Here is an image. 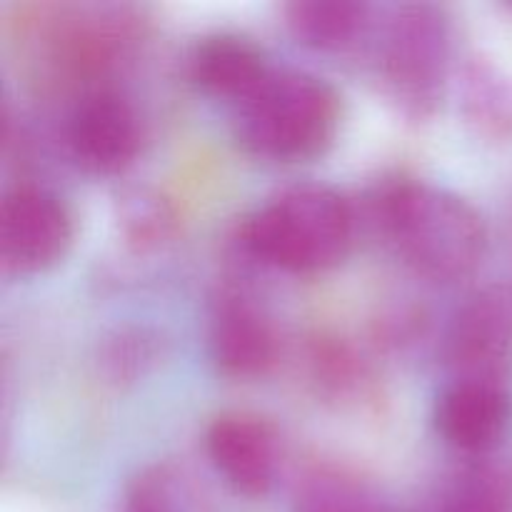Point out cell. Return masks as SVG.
Masks as SVG:
<instances>
[{"label":"cell","instance_id":"cell-3","mask_svg":"<svg viewBox=\"0 0 512 512\" xmlns=\"http://www.w3.org/2000/svg\"><path fill=\"white\" fill-rule=\"evenodd\" d=\"M343 98L325 78L305 70H270L238 105L235 135L258 158L300 163L323 155L338 138Z\"/></svg>","mask_w":512,"mask_h":512},{"label":"cell","instance_id":"cell-12","mask_svg":"<svg viewBox=\"0 0 512 512\" xmlns=\"http://www.w3.org/2000/svg\"><path fill=\"white\" fill-rule=\"evenodd\" d=\"M460 113L478 138H512V88L490 60L468 58L460 70Z\"/></svg>","mask_w":512,"mask_h":512},{"label":"cell","instance_id":"cell-10","mask_svg":"<svg viewBox=\"0 0 512 512\" xmlns=\"http://www.w3.org/2000/svg\"><path fill=\"white\" fill-rule=\"evenodd\" d=\"M210 353L230 378H260L278 358V340L265 315L243 295L218 300L210 323Z\"/></svg>","mask_w":512,"mask_h":512},{"label":"cell","instance_id":"cell-6","mask_svg":"<svg viewBox=\"0 0 512 512\" xmlns=\"http://www.w3.org/2000/svg\"><path fill=\"white\" fill-rule=\"evenodd\" d=\"M455 380L503 385L512 363V285L493 283L470 295L445 338Z\"/></svg>","mask_w":512,"mask_h":512},{"label":"cell","instance_id":"cell-18","mask_svg":"<svg viewBox=\"0 0 512 512\" xmlns=\"http://www.w3.org/2000/svg\"><path fill=\"white\" fill-rule=\"evenodd\" d=\"M123 512H173L163 475L143 473L138 480H133L125 493Z\"/></svg>","mask_w":512,"mask_h":512},{"label":"cell","instance_id":"cell-15","mask_svg":"<svg viewBox=\"0 0 512 512\" xmlns=\"http://www.w3.org/2000/svg\"><path fill=\"white\" fill-rule=\"evenodd\" d=\"M295 512H385L373 493L350 475L318 470L295 495Z\"/></svg>","mask_w":512,"mask_h":512},{"label":"cell","instance_id":"cell-9","mask_svg":"<svg viewBox=\"0 0 512 512\" xmlns=\"http://www.w3.org/2000/svg\"><path fill=\"white\" fill-rule=\"evenodd\" d=\"M512 420V398L500 383L455 380L435 403V428L448 445L480 455L498 448Z\"/></svg>","mask_w":512,"mask_h":512},{"label":"cell","instance_id":"cell-2","mask_svg":"<svg viewBox=\"0 0 512 512\" xmlns=\"http://www.w3.org/2000/svg\"><path fill=\"white\" fill-rule=\"evenodd\" d=\"M355 213L338 190L298 183L248 215L240 228L245 250L288 273H323L345 260Z\"/></svg>","mask_w":512,"mask_h":512},{"label":"cell","instance_id":"cell-5","mask_svg":"<svg viewBox=\"0 0 512 512\" xmlns=\"http://www.w3.org/2000/svg\"><path fill=\"white\" fill-rule=\"evenodd\" d=\"M73 218L58 195L38 185H15L0 205V263L8 275H35L65 258Z\"/></svg>","mask_w":512,"mask_h":512},{"label":"cell","instance_id":"cell-7","mask_svg":"<svg viewBox=\"0 0 512 512\" xmlns=\"http://www.w3.org/2000/svg\"><path fill=\"white\" fill-rule=\"evenodd\" d=\"M68 148L88 173H123L140 148V123L133 105L115 90L88 93L70 115Z\"/></svg>","mask_w":512,"mask_h":512},{"label":"cell","instance_id":"cell-13","mask_svg":"<svg viewBox=\"0 0 512 512\" xmlns=\"http://www.w3.org/2000/svg\"><path fill=\"white\" fill-rule=\"evenodd\" d=\"M283 13L298 43L315 50H340L363 33L370 8L358 0H295Z\"/></svg>","mask_w":512,"mask_h":512},{"label":"cell","instance_id":"cell-14","mask_svg":"<svg viewBox=\"0 0 512 512\" xmlns=\"http://www.w3.org/2000/svg\"><path fill=\"white\" fill-rule=\"evenodd\" d=\"M175 210L150 188H135L120 198V230L130 248L158 250L175 235Z\"/></svg>","mask_w":512,"mask_h":512},{"label":"cell","instance_id":"cell-4","mask_svg":"<svg viewBox=\"0 0 512 512\" xmlns=\"http://www.w3.org/2000/svg\"><path fill=\"white\" fill-rule=\"evenodd\" d=\"M448 60L450 25L443 8L408 3L390 13L378 48V78L400 115L425 123L438 113Z\"/></svg>","mask_w":512,"mask_h":512},{"label":"cell","instance_id":"cell-8","mask_svg":"<svg viewBox=\"0 0 512 512\" xmlns=\"http://www.w3.org/2000/svg\"><path fill=\"white\" fill-rule=\"evenodd\" d=\"M205 450L235 493L263 498L273 488L278 445L265 420L248 413L220 415L205 433Z\"/></svg>","mask_w":512,"mask_h":512},{"label":"cell","instance_id":"cell-11","mask_svg":"<svg viewBox=\"0 0 512 512\" xmlns=\"http://www.w3.org/2000/svg\"><path fill=\"white\" fill-rule=\"evenodd\" d=\"M188 70L193 83L213 98L245 103L265 78L270 75V65L255 43L243 35L215 33L205 35L195 43L190 53Z\"/></svg>","mask_w":512,"mask_h":512},{"label":"cell","instance_id":"cell-17","mask_svg":"<svg viewBox=\"0 0 512 512\" xmlns=\"http://www.w3.org/2000/svg\"><path fill=\"white\" fill-rule=\"evenodd\" d=\"M440 512H510V500L498 478L475 473L450 490Z\"/></svg>","mask_w":512,"mask_h":512},{"label":"cell","instance_id":"cell-16","mask_svg":"<svg viewBox=\"0 0 512 512\" xmlns=\"http://www.w3.org/2000/svg\"><path fill=\"white\" fill-rule=\"evenodd\" d=\"M163 355V343L148 328H125L110 335L100 350V368L113 383L143 378Z\"/></svg>","mask_w":512,"mask_h":512},{"label":"cell","instance_id":"cell-1","mask_svg":"<svg viewBox=\"0 0 512 512\" xmlns=\"http://www.w3.org/2000/svg\"><path fill=\"white\" fill-rule=\"evenodd\" d=\"M373 215L388 243L425 278L453 283L483 263V218L453 190L413 178L388 180L373 193Z\"/></svg>","mask_w":512,"mask_h":512}]
</instances>
